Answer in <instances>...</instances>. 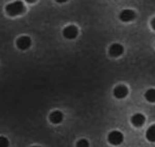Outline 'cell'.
<instances>
[{"label":"cell","instance_id":"6da1fadb","mask_svg":"<svg viewBox=\"0 0 155 147\" xmlns=\"http://www.w3.org/2000/svg\"><path fill=\"white\" fill-rule=\"evenodd\" d=\"M5 12L11 17L18 16L25 12V5L22 1H14L5 6Z\"/></svg>","mask_w":155,"mask_h":147},{"label":"cell","instance_id":"7a4b0ae2","mask_svg":"<svg viewBox=\"0 0 155 147\" xmlns=\"http://www.w3.org/2000/svg\"><path fill=\"white\" fill-rule=\"evenodd\" d=\"M124 137L122 135L121 132L119 131H113L107 135V141L112 144V145H120V144L123 142Z\"/></svg>","mask_w":155,"mask_h":147},{"label":"cell","instance_id":"3957f363","mask_svg":"<svg viewBox=\"0 0 155 147\" xmlns=\"http://www.w3.org/2000/svg\"><path fill=\"white\" fill-rule=\"evenodd\" d=\"M16 45L18 47V49L20 50H27L31 46V38L27 35H23V36H20L16 42Z\"/></svg>","mask_w":155,"mask_h":147},{"label":"cell","instance_id":"277c9868","mask_svg":"<svg viewBox=\"0 0 155 147\" xmlns=\"http://www.w3.org/2000/svg\"><path fill=\"white\" fill-rule=\"evenodd\" d=\"M78 33H79V30L74 25H69V26H67L63 29V36L67 39L76 38L78 36Z\"/></svg>","mask_w":155,"mask_h":147},{"label":"cell","instance_id":"5b68a950","mask_svg":"<svg viewBox=\"0 0 155 147\" xmlns=\"http://www.w3.org/2000/svg\"><path fill=\"white\" fill-rule=\"evenodd\" d=\"M123 52H124V48L120 44H113L109 49V54L112 57H118L120 55H122Z\"/></svg>","mask_w":155,"mask_h":147},{"label":"cell","instance_id":"8992f818","mask_svg":"<svg viewBox=\"0 0 155 147\" xmlns=\"http://www.w3.org/2000/svg\"><path fill=\"white\" fill-rule=\"evenodd\" d=\"M119 18L123 22H130L136 18V12L131 11V9H124V11L121 12Z\"/></svg>","mask_w":155,"mask_h":147},{"label":"cell","instance_id":"52a82bcc","mask_svg":"<svg viewBox=\"0 0 155 147\" xmlns=\"http://www.w3.org/2000/svg\"><path fill=\"white\" fill-rule=\"evenodd\" d=\"M128 93V89L125 85H118L114 88V95L117 99H124Z\"/></svg>","mask_w":155,"mask_h":147},{"label":"cell","instance_id":"ba28073f","mask_svg":"<svg viewBox=\"0 0 155 147\" xmlns=\"http://www.w3.org/2000/svg\"><path fill=\"white\" fill-rule=\"evenodd\" d=\"M145 120H146V118H145V116L141 113L134 114V115L131 117V123L134 124L136 128H141V126H143L145 123Z\"/></svg>","mask_w":155,"mask_h":147},{"label":"cell","instance_id":"9c48e42d","mask_svg":"<svg viewBox=\"0 0 155 147\" xmlns=\"http://www.w3.org/2000/svg\"><path fill=\"white\" fill-rule=\"evenodd\" d=\"M49 119H50V121L54 124L60 123L62 120H63V114H62L61 111H58V110L53 111L51 114H50Z\"/></svg>","mask_w":155,"mask_h":147},{"label":"cell","instance_id":"30bf717a","mask_svg":"<svg viewBox=\"0 0 155 147\" xmlns=\"http://www.w3.org/2000/svg\"><path fill=\"white\" fill-rule=\"evenodd\" d=\"M146 138L150 142H155V124L151 125L146 132Z\"/></svg>","mask_w":155,"mask_h":147},{"label":"cell","instance_id":"8fae6325","mask_svg":"<svg viewBox=\"0 0 155 147\" xmlns=\"http://www.w3.org/2000/svg\"><path fill=\"white\" fill-rule=\"evenodd\" d=\"M145 99L149 102V103H155V89L151 88L148 89L145 93Z\"/></svg>","mask_w":155,"mask_h":147},{"label":"cell","instance_id":"7c38bea8","mask_svg":"<svg viewBox=\"0 0 155 147\" xmlns=\"http://www.w3.org/2000/svg\"><path fill=\"white\" fill-rule=\"evenodd\" d=\"M77 147H89V142L86 139H81L77 142Z\"/></svg>","mask_w":155,"mask_h":147},{"label":"cell","instance_id":"4fadbf2b","mask_svg":"<svg viewBox=\"0 0 155 147\" xmlns=\"http://www.w3.org/2000/svg\"><path fill=\"white\" fill-rule=\"evenodd\" d=\"M8 140L5 137H0V147H8Z\"/></svg>","mask_w":155,"mask_h":147},{"label":"cell","instance_id":"5bb4252c","mask_svg":"<svg viewBox=\"0 0 155 147\" xmlns=\"http://www.w3.org/2000/svg\"><path fill=\"white\" fill-rule=\"evenodd\" d=\"M151 26H152V28H153L154 30H155V18L151 21Z\"/></svg>","mask_w":155,"mask_h":147},{"label":"cell","instance_id":"9a60e30c","mask_svg":"<svg viewBox=\"0 0 155 147\" xmlns=\"http://www.w3.org/2000/svg\"><path fill=\"white\" fill-rule=\"evenodd\" d=\"M56 2H58V3H64V2H66L67 0H55Z\"/></svg>","mask_w":155,"mask_h":147},{"label":"cell","instance_id":"2e32d148","mask_svg":"<svg viewBox=\"0 0 155 147\" xmlns=\"http://www.w3.org/2000/svg\"><path fill=\"white\" fill-rule=\"evenodd\" d=\"M26 2H28V3H34V2L36 1V0H25Z\"/></svg>","mask_w":155,"mask_h":147},{"label":"cell","instance_id":"e0dca14e","mask_svg":"<svg viewBox=\"0 0 155 147\" xmlns=\"http://www.w3.org/2000/svg\"><path fill=\"white\" fill-rule=\"evenodd\" d=\"M32 147H39V146H32Z\"/></svg>","mask_w":155,"mask_h":147}]
</instances>
